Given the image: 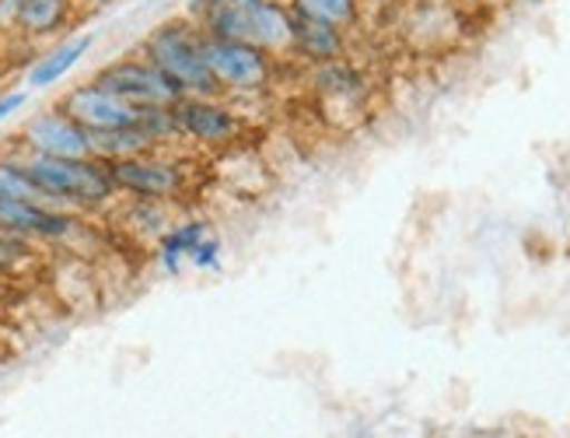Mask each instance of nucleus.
Masks as SVG:
<instances>
[{
	"instance_id": "nucleus-1",
	"label": "nucleus",
	"mask_w": 570,
	"mask_h": 438,
	"mask_svg": "<svg viewBox=\"0 0 570 438\" xmlns=\"http://www.w3.org/2000/svg\"><path fill=\"white\" fill-rule=\"evenodd\" d=\"M8 155L18 158L24 176L42 189V197L53 207H67V211L91 217V214H106L119 201V189L109 176V162L95 155L91 158H46V155L21 152V148H11Z\"/></svg>"
},
{
	"instance_id": "nucleus-2",
	"label": "nucleus",
	"mask_w": 570,
	"mask_h": 438,
	"mask_svg": "<svg viewBox=\"0 0 570 438\" xmlns=\"http://www.w3.org/2000/svg\"><path fill=\"white\" fill-rule=\"evenodd\" d=\"M137 53L151 60L183 95H217L204 53V29L193 18L176 14L144 32Z\"/></svg>"
},
{
	"instance_id": "nucleus-3",
	"label": "nucleus",
	"mask_w": 570,
	"mask_h": 438,
	"mask_svg": "<svg viewBox=\"0 0 570 438\" xmlns=\"http://www.w3.org/2000/svg\"><path fill=\"white\" fill-rule=\"evenodd\" d=\"M204 53H207V67L214 75L217 95H225V99H232L238 106L253 103V99H266L277 85L281 60L263 53L253 42L204 36Z\"/></svg>"
},
{
	"instance_id": "nucleus-4",
	"label": "nucleus",
	"mask_w": 570,
	"mask_h": 438,
	"mask_svg": "<svg viewBox=\"0 0 570 438\" xmlns=\"http://www.w3.org/2000/svg\"><path fill=\"white\" fill-rule=\"evenodd\" d=\"M171 116H176L183 148L204 152L210 158L235 148L249 134V119H245L242 106L225 95H183L171 106Z\"/></svg>"
},
{
	"instance_id": "nucleus-5",
	"label": "nucleus",
	"mask_w": 570,
	"mask_h": 438,
	"mask_svg": "<svg viewBox=\"0 0 570 438\" xmlns=\"http://www.w3.org/2000/svg\"><path fill=\"white\" fill-rule=\"evenodd\" d=\"M109 176L119 197L179 204L189 193V165L183 148H155L134 158L109 162Z\"/></svg>"
},
{
	"instance_id": "nucleus-6",
	"label": "nucleus",
	"mask_w": 570,
	"mask_h": 438,
	"mask_svg": "<svg viewBox=\"0 0 570 438\" xmlns=\"http://www.w3.org/2000/svg\"><path fill=\"white\" fill-rule=\"evenodd\" d=\"M0 228L42 246H63L67 253H78V242L95 235L88 214L42 201H0Z\"/></svg>"
},
{
	"instance_id": "nucleus-7",
	"label": "nucleus",
	"mask_w": 570,
	"mask_h": 438,
	"mask_svg": "<svg viewBox=\"0 0 570 438\" xmlns=\"http://www.w3.org/2000/svg\"><path fill=\"white\" fill-rule=\"evenodd\" d=\"M95 85H102L106 91H112L116 99L130 103L137 109H155V106H176L183 99V91L171 85L161 70L140 57L137 50L134 53H122L109 64H102L91 75Z\"/></svg>"
},
{
	"instance_id": "nucleus-8",
	"label": "nucleus",
	"mask_w": 570,
	"mask_h": 438,
	"mask_svg": "<svg viewBox=\"0 0 570 438\" xmlns=\"http://www.w3.org/2000/svg\"><path fill=\"white\" fill-rule=\"evenodd\" d=\"M14 140H18L14 148L46 155V158H91V134L60 106L32 113L21 124Z\"/></svg>"
},
{
	"instance_id": "nucleus-9",
	"label": "nucleus",
	"mask_w": 570,
	"mask_h": 438,
	"mask_svg": "<svg viewBox=\"0 0 570 438\" xmlns=\"http://www.w3.org/2000/svg\"><path fill=\"white\" fill-rule=\"evenodd\" d=\"M308 85H312V95H315L322 116L326 113L330 116H354V119L364 116L371 81L351 57L308 67Z\"/></svg>"
},
{
	"instance_id": "nucleus-10",
	"label": "nucleus",
	"mask_w": 570,
	"mask_h": 438,
	"mask_svg": "<svg viewBox=\"0 0 570 438\" xmlns=\"http://www.w3.org/2000/svg\"><path fill=\"white\" fill-rule=\"evenodd\" d=\"M67 116H73L88 134H109V130H122V127H134L140 109L116 99L112 91H106L102 85H95L91 78L81 85H70L60 103H57Z\"/></svg>"
},
{
	"instance_id": "nucleus-11",
	"label": "nucleus",
	"mask_w": 570,
	"mask_h": 438,
	"mask_svg": "<svg viewBox=\"0 0 570 438\" xmlns=\"http://www.w3.org/2000/svg\"><path fill=\"white\" fill-rule=\"evenodd\" d=\"M78 8H81V0H0L11 39H21V42H46L73 29Z\"/></svg>"
},
{
	"instance_id": "nucleus-12",
	"label": "nucleus",
	"mask_w": 570,
	"mask_h": 438,
	"mask_svg": "<svg viewBox=\"0 0 570 438\" xmlns=\"http://www.w3.org/2000/svg\"><path fill=\"white\" fill-rule=\"evenodd\" d=\"M340 57H351V32L291 8V60L318 67Z\"/></svg>"
},
{
	"instance_id": "nucleus-13",
	"label": "nucleus",
	"mask_w": 570,
	"mask_h": 438,
	"mask_svg": "<svg viewBox=\"0 0 570 438\" xmlns=\"http://www.w3.org/2000/svg\"><path fill=\"white\" fill-rule=\"evenodd\" d=\"M106 214L119 225L122 235H130L134 242H140V246L155 250V242L171 228V222H176V204L119 197Z\"/></svg>"
},
{
	"instance_id": "nucleus-14",
	"label": "nucleus",
	"mask_w": 570,
	"mask_h": 438,
	"mask_svg": "<svg viewBox=\"0 0 570 438\" xmlns=\"http://www.w3.org/2000/svg\"><path fill=\"white\" fill-rule=\"evenodd\" d=\"M91 46H95L91 32H78V36L60 39L57 46H49V50H42L32 60L29 75H24V85H29V91H42V88L60 85L70 75V70L91 53Z\"/></svg>"
},
{
	"instance_id": "nucleus-15",
	"label": "nucleus",
	"mask_w": 570,
	"mask_h": 438,
	"mask_svg": "<svg viewBox=\"0 0 570 438\" xmlns=\"http://www.w3.org/2000/svg\"><path fill=\"white\" fill-rule=\"evenodd\" d=\"M210 235V222L207 217H179V222H171V228L155 242V260L165 274L176 278L183 266L189 263L193 250L200 246V242Z\"/></svg>"
},
{
	"instance_id": "nucleus-16",
	"label": "nucleus",
	"mask_w": 570,
	"mask_h": 438,
	"mask_svg": "<svg viewBox=\"0 0 570 438\" xmlns=\"http://www.w3.org/2000/svg\"><path fill=\"white\" fill-rule=\"evenodd\" d=\"M144 152H155V140L147 137L137 124L122 127V130H109V134H91V155L102 162H119V158H134Z\"/></svg>"
},
{
	"instance_id": "nucleus-17",
	"label": "nucleus",
	"mask_w": 570,
	"mask_h": 438,
	"mask_svg": "<svg viewBox=\"0 0 570 438\" xmlns=\"http://www.w3.org/2000/svg\"><path fill=\"white\" fill-rule=\"evenodd\" d=\"M294 11L302 14H312V18H322L330 21V26H340V29H357L364 21V8L361 0H287Z\"/></svg>"
},
{
	"instance_id": "nucleus-18",
	"label": "nucleus",
	"mask_w": 570,
	"mask_h": 438,
	"mask_svg": "<svg viewBox=\"0 0 570 438\" xmlns=\"http://www.w3.org/2000/svg\"><path fill=\"white\" fill-rule=\"evenodd\" d=\"M0 201H42V204H49L46 197H42V189L24 176V168L18 165V158L14 155H0Z\"/></svg>"
},
{
	"instance_id": "nucleus-19",
	"label": "nucleus",
	"mask_w": 570,
	"mask_h": 438,
	"mask_svg": "<svg viewBox=\"0 0 570 438\" xmlns=\"http://www.w3.org/2000/svg\"><path fill=\"white\" fill-rule=\"evenodd\" d=\"M220 263H225V242H220L217 232H210L200 246L193 250L189 266H193V271H200V274H214V271H220Z\"/></svg>"
},
{
	"instance_id": "nucleus-20",
	"label": "nucleus",
	"mask_w": 570,
	"mask_h": 438,
	"mask_svg": "<svg viewBox=\"0 0 570 438\" xmlns=\"http://www.w3.org/2000/svg\"><path fill=\"white\" fill-rule=\"evenodd\" d=\"M24 106H29V88H11L0 95V124H8V119L14 113H21Z\"/></svg>"
},
{
	"instance_id": "nucleus-21",
	"label": "nucleus",
	"mask_w": 570,
	"mask_h": 438,
	"mask_svg": "<svg viewBox=\"0 0 570 438\" xmlns=\"http://www.w3.org/2000/svg\"><path fill=\"white\" fill-rule=\"evenodd\" d=\"M210 4H214V0H186V8H183V14L196 21V18H200V14H204V11H207Z\"/></svg>"
},
{
	"instance_id": "nucleus-22",
	"label": "nucleus",
	"mask_w": 570,
	"mask_h": 438,
	"mask_svg": "<svg viewBox=\"0 0 570 438\" xmlns=\"http://www.w3.org/2000/svg\"><path fill=\"white\" fill-rule=\"evenodd\" d=\"M392 0H361V8H364V14L367 11H382V8H389Z\"/></svg>"
},
{
	"instance_id": "nucleus-23",
	"label": "nucleus",
	"mask_w": 570,
	"mask_h": 438,
	"mask_svg": "<svg viewBox=\"0 0 570 438\" xmlns=\"http://www.w3.org/2000/svg\"><path fill=\"white\" fill-rule=\"evenodd\" d=\"M8 39H11V29H8L4 11H0V50H4V46H8Z\"/></svg>"
},
{
	"instance_id": "nucleus-24",
	"label": "nucleus",
	"mask_w": 570,
	"mask_h": 438,
	"mask_svg": "<svg viewBox=\"0 0 570 438\" xmlns=\"http://www.w3.org/2000/svg\"><path fill=\"white\" fill-rule=\"evenodd\" d=\"M4 78H8V57L0 50V85H4Z\"/></svg>"
},
{
	"instance_id": "nucleus-25",
	"label": "nucleus",
	"mask_w": 570,
	"mask_h": 438,
	"mask_svg": "<svg viewBox=\"0 0 570 438\" xmlns=\"http://www.w3.org/2000/svg\"><path fill=\"white\" fill-rule=\"evenodd\" d=\"M81 4H91V8H109V4H116V0H81Z\"/></svg>"
},
{
	"instance_id": "nucleus-26",
	"label": "nucleus",
	"mask_w": 570,
	"mask_h": 438,
	"mask_svg": "<svg viewBox=\"0 0 570 438\" xmlns=\"http://www.w3.org/2000/svg\"><path fill=\"white\" fill-rule=\"evenodd\" d=\"M0 232H4V228H0Z\"/></svg>"
}]
</instances>
